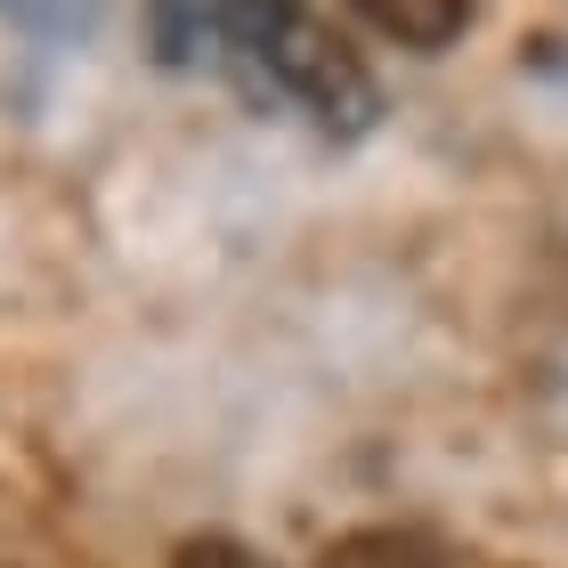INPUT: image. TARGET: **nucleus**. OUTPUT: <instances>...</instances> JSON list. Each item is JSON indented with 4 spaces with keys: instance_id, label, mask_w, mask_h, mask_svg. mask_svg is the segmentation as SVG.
<instances>
[{
    "instance_id": "obj_1",
    "label": "nucleus",
    "mask_w": 568,
    "mask_h": 568,
    "mask_svg": "<svg viewBox=\"0 0 568 568\" xmlns=\"http://www.w3.org/2000/svg\"><path fill=\"white\" fill-rule=\"evenodd\" d=\"M146 49L171 73H212L252 114H301L317 139H366L374 73L308 0H146Z\"/></svg>"
},
{
    "instance_id": "obj_2",
    "label": "nucleus",
    "mask_w": 568,
    "mask_h": 568,
    "mask_svg": "<svg viewBox=\"0 0 568 568\" xmlns=\"http://www.w3.org/2000/svg\"><path fill=\"white\" fill-rule=\"evenodd\" d=\"M342 9H349V17H366L382 41L423 49V58L455 49V41L479 24V0H342Z\"/></svg>"
},
{
    "instance_id": "obj_3",
    "label": "nucleus",
    "mask_w": 568,
    "mask_h": 568,
    "mask_svg": "<svg viewBox=\"0 0 568 568\" xmlns=\"http://www.w3.org/2000/svg\"><path fill=\"white\" fill-rule=\"evenodd\" d=\"M0 24H17V33H33V41H90V24H98V0H0Z\"/></svg>"
},
{
    "instance_id": "obj_4",
    "label": "nucleus",
    "mask_w": 568,
    "mask_h": 568,
    "mask_svg": "<svg viewBox=\"0 0 568 568\" xmlns=\"http://www.w3.org/2000/svg\"><path fill=\"white\" fill-rule=\"evenodd\" d=\"M179 568H276V560H261L236 536H195V545H179Z\"/></svg>"
}]
</instances>
